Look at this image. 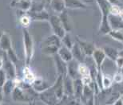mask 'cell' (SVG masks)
I'll list each match as a JSON object with an SVG mask.
<instances>
[{
  "label": "cell",
  "mask_w": 123,
  "mask_h": 105,
  "mask_svg": "<svg viewBox=\"0 0 123 105\" xmlns=\"http://www.w3.org/2000/svg\"><path fill=\"white\" fill-rule=\"evenodd\" d=\"M40 94H41L40 98L42 99V101L43 103H45L46 105H56L58 101H59V99L56 96L55 92H54V90L51 87L49 89L46 90L45 92H42Z\"/></svg>",
  "instance_id": "obj_4"
},
{
  "label": "cell",
  "mask_w": 123,
  "mask_h": 105,
  "mask_svg": "<svg viewBox=\"0 0 123 105\" xmlns=\"http://www.w3.org/2000/svg\"><path fill=\"white\" fill-rule=\"evenodd\" d=\"M58 16H59L62 23L66 32L67 33L71 32L73 30V22H72V19H71L70 15L68 14V12L66 11V9L63 12L60 13Z\"/></svg>",
  "instance_id": "obj_11"
},
{
  "label": "cell",
  "mask_w": 123,
  "mask_h": 105,
  "mask_svg": "<svg viewBox=\"0 0 123 105\" xmlns=\"http://www.w3.org/2000/svg\"><path fill=\"white\" fill-rule=\"evenodd\" d=\"M54 61L55 63L56 70H57V73L58 76H65L67 75V65L68 63L63 61L62 58L58 55V53L54 55Z\"/></svg>",
  "instance_id": "obj_6"
},
{
  "label": "cell",
  "mask_w": 123,
  "mask_h": 105,
  "mask_svg": "<svg viewBox=\"0 0 123 105\" xmlns=\"http://www.w3.org/2000/svg\"><path fill=\"white\" fill-rule=\"evenodd\" d=\"M11 6L23 12H28L31 8L32 1L31 0H14Z\"/></svg>",
  "instance_id": "obj_14"
},
{
  "label": "cell",
  "mask_w": 123,
  "mask_h": 105,
  "mask_svg": "<svg viewBox=\"0 0 123 105\" xmlns=\"http://www.w3.org/2000/svg\"><path fill=\"white\" fill-rule=\"evenodd\" d=\"M78 66H79V62L77 60L73 59L68 62L67 65V75L72 78L73 80H76L79 78V71H78Z\"/></svg>",
  "instance_id": "obj_10"
},
{
  "label": "cell",
  "mask_w": 123,
  "mask_h": 105,
  "mask_svg": "<svg viewBox=\"0 0 123 105\" xmlns=\"http://www.w3.org/2000/svg\"><path fill=\"white\" fill-rule=\"evenodd\" d=\"M122 6H117V5H112L111 9H110V14L115 16H119L122 11Z\"/></svg>",
  "instance_id": "obj_33"
},
{
  "label": "cell",
  "mask_w": 123,
  "mask_h": 105,
  "mask_svg": "<svg viewBox=\"0 0 123 105\" xmlns=\"http://www.w3.org/2000/svg\"><path fill=\"white\" fill-rule=\"evenodd\" d=\"M36 77H34V72L29 68L28 65H26L23 69V81L28 84H31L34 81Z\"/></svg>",
  "instance_id": "obj_24"
},
{
  "label": "cell",
  "mask_w": 123,
  "mask_h": 105,
  "mask_svg": "<svg viewBox=\"0 0 123 105\" xmlns=\"http://www.w3.org/2000/svg\"><path fill=\"white\" fill-rule=\"evenodd\" d=\"M19 21H20V23L22 26H23V28H27L29 25L31 24L32 19L27 12H23V14L19 18Z\"/></svg>",
  "instance_id": "obj_26"
},
{
  "label": "cell",
  "mask_w": 123,
  "mask_h": 105,
  "mask_svg": "<svg viewBox=\"0 0 123 105\" xmlns=\"http://www.w3.org/2000/svg\"><path fill=\"white\" fill-rule=\"evenodd\" d=\"M23 46H24V56H25L26 65L31 64V60L33 58L34 52V45L33 38L29 33L27 28H23Z\"/></svg>",
  "instance_id": "obj_1"
},
{
  "label": "cell",
  "mask_w": 123,
  "mask_h": 105,
  "mask_svg": "<svg viewBox=\"0 0 123 105\" xmlns=\"http://www.w3.org/2000/svg\"><path fill=\"white\" fill-rule=\"evenodd\" d=\"M74 42L72 41V39H71V38H70V33H67L62 38V45L66 46V47L69 48V49H70V50L72 49Z\"/></svg>",
  "instance_id": "obj_28"
},
{
  "label": "cell",
  "mask_w": 123,
  "mask_h": 105,
  "mask_svg": "<svg viewBox=\"0 0 123 105\" xmlns=\"http://www.w3.org/2000/svg\"><path fill=\"white\" fill-rule=\"evenodd\" d=\"M7 53V56H8L9 59L12 62L14 63V64H16L17 61H18V57H17L16 53H14V51L13 49H11V50H10L8 52H6Z\"/></svg>",
  "instance_id": "obj_32"
},
{
  "label": "cell",
  "mask_w": 123,
  "mask_h": 105,
  "mask_svg": "<svg viewBox=\"0 0 123 105\" xmlns=\"http://www.w3.org/2000/svg\"><path fill=\"white\" fill-rule=\"evenodd\" d=\"M45 10L44 8V4L43 2H33L32 1V6H31V8L29 11H31V12H39V11H42Z\"/></svg>",
  "instance_id": "obj_29"
},
{
  "label": "cell",
  "mask_w": 123,
  "mask_h": 105,
  "mask_svg": "<svg viewBox=\"0 0 123 105\" xmlns=\"http://www.w3.org/2000/svg\"><path fill=\"white\" fill-rule=\"evenodd\" d=\"M65 3L66 8L71 10H77V9H88L89 7L87 5L83 2L82 0H65Z\"/></svg>",
  "instance_id": "obj_19"
},
{
  "label": "cell",
  "mask_w": 123,
  "mask_h": 105,
  "mask_svg": "<svg viewBox=\"0 0 123 105\" xmlns=\"http://www.w3.org/2000/svg\"><path fill=\"white\" fill-rule=\"evenodd\" d=\"M71 51H72V53H73L74 59L77 60L79 63H84L86 56V55L85 54L82 49L78 45V43L77 41H75L73 47L71 49Z\"/></svg>",
  "instance_id": "obj_13"
},
{
  "label": "cell",
  "mask_w": 123,
  "mask_h": 105,
  "mask_svg": "<svg viewBox=\"0 0 123 105\" xmlns=\"http://www.w3.org/2000/svg\"><path fill=\"white\" fill-rule=\"evenodd\" d=\"M50 6L54 11L58 14L63 12L66 9L65 0H52Z\"/></svg>",
  "instance_id": "obj_22"
},
{
  "label": "cell",
  "mask_w": 123,
  "mask_h": 105,
  "mask_svg": "<svg viewBox=\"0 0 123 105\" xmlns=\"http://www.w3.org/2000/svg\"><path fill=\"white\" fill-rule=\"evenodd\" d=\"M113 81L116 84H121L123 82V73L122 72V70L118 69V71L115 73L113 77Z\"/></svg>",
  "instance_id": "obj_31"
},
{
  "label": "cell",
  "mask_w": 123,
  "mask_h": 105,
  "mask_svg": "<svg viewBox=\"0 0 123 105\" xmlns=\"http://www.w3.org/2000/svg\"><path fill=\"white\" fill-rule=\"evenodd\" d=\"M7 80H8V76L6 72L2 69H0V86L2 87Z\"/></svg>",
  "instance_id": "obj_34"
},
{
  "label": "cell",
  "mask_w": 123,
  "mask_h": 105,
  "mask_svg": "<svg viewBox=\"0 0 123 105\" xmlns=\"http://www.w3.org/2000/svg\"><path fill=\"white\" fill-rule=\"evenodd\" d=\"M113 105H123V99L122 97H119L116 101L114 102V104Z\"/></svg>",
  "instance_id": "obj_37"
},
{
  "label": "cell",
  "mask_w": 123,
  "mask_h": 105,
  "mask_svg": "<svg viewBox=\"0 0 123 105\" xmlns=\"http://www.w3.org/2000/svg\"><path fill=\"white\" fill-rule=\"evenodd\" d=\"M51 86L52 85H50L47 81L44 80L42 78H37V77L34 80V81L31 84V87L38 93H42V92H45L46 90L50 88Z\"/></svg>",
  "instance_id": "obj_8"
},
{
  "label": "cell",
  "mask_w": 123,
  "mask_h": 105,
  "mask_svg": "<svg viewBox=\"0 0 123 105\" xmlns=\"http://www.w3.org/2000/svg\"><path fill=\"white\" fill-rule=\"evenodd\" d=\"M108 35L110 36L113 39H114V40L123 43V30H112Z\"/></svg>",
  "instance_id": "obj_27"
},
{
  "label": "cell",
  "mask_w": 123,
  "mask_h": 105,
  "mask_svg": "<svg viewBox=\"0 0 123 105\" xmlns=\"http://www.w3.org/2000/svg\"><path fill=\"white\" fill-rule=\"evenodd\" d=\"M0 47H1V50L5 51V52H8L10 50L13 49L11 37L6 32H3L2 33L1 38H0Z\"/></svg>",
  "instance_id": "obj_16"
},
{
  "label": "cell",
  "mask_w": 123,
  "mask_h": 105,
  "mask_svg": "<svg viewBox=\"0 0 123 105\" xmlns=\"http://www.w3.org/2000/svg\"><path fill=\"white\" fill-rule=\"evenodd\" d=\"M119 17L123 20V7L122 8V11H121V13H120V14H119Z\"/></svg>",
  "instance_id": "obj_38"
},
{
  "label": "cell",
  "mask_w": 123,
  "mask_h": 105,
  "mask_svg": "<svg viewBox=\"0 0 123 105\" xmlns=\"http://www.w3.org/2000/svg\"><path fill=\"white\" fill-rule=\"evenodd\" d=\"M103 50H104L105 55H106V57L114 62L120 57L118 50L114 47H111V46H105L103 48Z\"/></svg>",
  "instance_id": "obj_21"
},
{
  "label": "cell",
  "mask_w": 123,
  "mask_h": 105,
  "mask_svg": "<svg viewBox=\"0 0 123 105\" xmlns=\"http://www.w3.org/2000/svg\"><path fill=\"white\" fill-rule=\"evenodd\" d=\"M95 2L100 10L102 17H109L112 5L108 2V0H95Z\"/></svg>",
  "instance_id": "obj_15"
},
{
  "label": "cell",
  "mask_w": 123,
  "mask_h": 105,
  "mask_svg": "<svg viewBox=\"0 0 123 105\" xmlns=\"http://www.w3.org/2000/svg\"><path fill=\"white\" fill-rule=\"evenodd\" d=\"M31 1H32V0H31Z\"/></svg>",
  "instance_id": "obj_40"
},
{
  "label": "cell",
  "mask_w": 123,
  "mask_h": 105,
  "mask_svg": "<svg viewBox=\"0 0 123 105\" xmlns=\"http://www.w3.org/2000/svg\"><path fill=\"white\" fill-rule=\"evenodd\" d=\"M58 55L62 59L63 61H65L66 62H70V61H72L74 59L73 57V53L70 49L67 48L65 45H62L59 48V50L58 51Z\"/></svg>",
  "instance_id": "obj_17"
},
{
  "label": "cell",
  "mask_w": 123,
  "mask_h": 105,
  "mask_svg": "<svg viewBox=\"0 0 123 105\" xmlns=\"http://www.w3.org/2000/svg\"><path fill=\"white\" fill-rule=\"evenodd\" d=\"M93 60L94 61L95 67L97 68L98 72H101V69H102V65L104 62V61L106 57V55L103 50V49L97 48L93 52L92 55Z\"/></svg>",
  "instance_id": "obj_5"
},
{
  "label": "cell",
  "mask_w": 123,
  "mask_h": 105,
  "mask_svg": "<svg viewBox=\"0 0 123 105\" xmlns=\"http://www.w3.org/2000/svg\"><path fill=\"white\" fill-rule=\"evenodd\" d=\"M113 78H110V76L102 75V90L110 89L113 84Z\"/></svg>",
  "instance_id": "obj_25"
},
{
  "label": "cell",
  "mask_w": 123,
  "mask_h": 105,
  "mask_svg": "<svg viewBox=\"0 0 123 105\" xmlns=\"http://www.w3.org/2000/svg\"><path fill=\"white\" fill-rule=\"evenodd\" d=\"M75 40L78 43V45L81 46V48L82 49L85 54L88 56V57L92 56L93 52H94V50L97 49L95 47L94 44L92 42H90V41H83L82 39L78 38V37H76Z\"/></svg>",
  "instance_id": "obj_9"
},
{
  "label": "cell",
  "mask_w": 123,
  "mask_h": 105,
  "mask_svg": "<svg viewBox=\"0 0 123 105\" xmlns=\"http://www.w3.org/2000/svg\"><path fill=\"white\" fill-rule=\"evenodd\" d=\"M16 87L15 81L14 79H11L8 78V80H6V83L1 87V88L2 89V93L5 96H7L8 94H12V92L14 91V88Z\"/></svg>",
  "instance_id": "obj_23"
},
{
  "label": "cell",
  "mask_w": 123,
  "mask_h": 105,
  "mask_svg": "<svg viewBox=\"0 0 123 105\" xmlns=\"http://www.w3.org/2000/svg\"><path fill=\"white\" fill-rule=\"evenodd\" d=\"M51 1H52V0H46V2H47V3H48V4H50V2H51Z\"/></svg>",
  "instance_id": "obj_39"
},
{
  "label": "cell",
  "mask_w": 123,
  "mask_h": 105,
  "mask_svg": "<svg viewBox=\"0 0 123 105\" xmlns=\"http://www.w3.org/2000/svg\"><path fill=\"white\" fill-rule=\"evenodd\" d=\"M121 96H122L120 95L119 92H114V93H112L111 95H110V96L109 97V98L107 99L105 104L106 105H113L114 104V102Z\"/></svg>",
  "instance_id": "obj_30"
},
{
  "label": "cell",
  "mask_w": 123,
  "mask_h": 105,
  "mask_svg": "<svg viewBox=\"0 0 123 105\" xmlns=\"http://www.w3.org/2000/svg\"><path fill=\"white\" fill-rule=\"evenodd\" d=\"M64 83V92L66 96H73L74 95V80L69 75L63 77Z\"/></svg>",
  "instance_id": "obj_12"
},
{
  "label": "cell",
  "mask_w": 123,
  "mask_h": 105,
  "mask_svg": "<svg viewBox=\"0 0 123 105\" xmlns=\"http://www.w3.org/2000/svg\"><path fill=\"white\" fill-rule=\"evenodd\" d=\"M14 65L15 64H14L9 59L6 52L1 50V69L6 72L8 78H11V79L16 78V71Z\"/></svg>",
  "instance_id": "obj_2"
},
{
  "label": "cell",
  "mask_w": 123,
  "mask_h": 105,
  "mask_svg": "<svg viewBox=\"0 0 123 105\" xmlns=\"http://www.w3.org/2000/svg\"><path fill=\"white\" fill-rule=\"evenodd\" d=\"M29 15L31 16V18L32 20H35V21H45L47 20L49 21L50 16L48 14V12L46 10H43L42 11L39 12H31L28 11L27 12Z\"/></svg>",
  "instance_id": "obj_20"
},
{
  "label": "cell",
  "mask_w": 123,
  "mask_h": 105,
  "mask_svg": "<svg viewBox=\"0 0 123 105\" xmlns=\"http://www.w3.org/2000/svg\"><path fill=\"white\" fill-rule=\"evenodd\" d=\"M49 22H50V25L51 26V29H52V31L54 32V34L59 37L61 39L67 33L65 28H64L62 23L59 16L58 15L50 16Z\"/></svg>",
  "instance_id": "obj_3"
},
{
  "label": "cell",
  "mask_w": 123,
  "mask_h": 105,
  "mask_svg": "<svg viewBox=\"0 0 123 105\" xmlns=\"http://www.w3.org/2000/svg\"><path fill=\"white\" fill-rule=\"evenodd\" d=\"M51 88H53L54 92L58 97V99L61 100L65 96V92H64V83H63V77L62 76H58L56 81L55 82Z\"/></svg>",
  "instance_id": "obj_7"
},
{
  "label": "cell",
  "mask_w": 123,
  "mask_h": 105,
  "mask_svg": "<svg viewBox=\"0 0 123 105\" xmlns=\"http://www.w3.org/2000/svg\"><path fill=\"white\" fill-rule=\"evenodd\" d=\"M108 2L111 5H117V6H122V3L120 0H108Z\"/></svg>",
  "instance_id": "obj_36"
},
{
  "label": "cell",
  "mask_w": 123,
  "mask_h": 105,
  "mask_svg": "<svg viewBox=\"0 0 123 105\" xmlns=\"http://www.w3.org/2000/svg\"><path fill=\"white\" fill-rule=\"evenodd\" d=\"M84 83L81 78H78L74 80V96L76 99H81L83 95V90H84Z\"/></svg>",
  "instance_id": "obj_18"
},
{
  "label": "cell",
  "mask_w": 123,
  "mask_h": 105,
  "mask_svg": "<svg viewBox=\"0 0 123 105\" xmlns=\"http://www.w3.org/2000/svg\"><path fill=\"white\" fill-rule=\"evenodd\" d=\"M115 63H116V66L117 67V69L122 70L123 69V57H119L115 61Z\"/></svg>",
  "instance_id": "obj_35"
}]
</instances>
